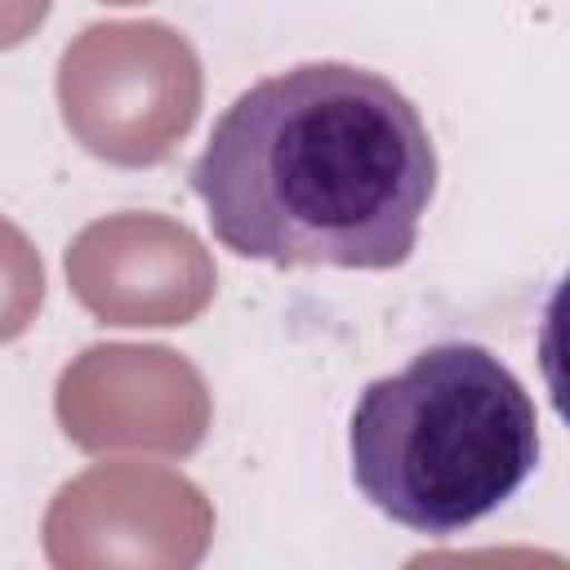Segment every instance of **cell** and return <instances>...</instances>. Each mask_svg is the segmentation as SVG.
I'll list each match as a JSON object with an SVG mask.
<instances>
[{"label": "cell", "instance_id": "1", "mask_svg": "<svg viewBox=\"0 0 570 570\" xmlns=\"http://www.w3.org/2000/svg\"><path fill=\"white\" fill-rule=\"evenodd\" d=\"M187 178L209 232L240 258L387 272L419 245L436 147L379 71L298 62L236 94Z\"/></svg>", "mask_w": 570, "mask_h": 570}, {"label": "cell", "instance_id": "2", "mask_svg": "<svg viewBox=\"0 0 570 570\" xmlns=\"http://www.w3.org/2000/svg\"><path fill=\"white\" fill-rule=\"evenodd\" d=\"M347 450L370 508L414 534L445 539L530 481L539 468V410L490 347L445 338L401 374L365 383Z\"/></svg>", "mask_w": 570, "mask_h": 570}]
</instances>
